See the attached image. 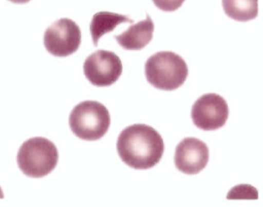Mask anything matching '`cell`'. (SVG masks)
<instances>
[{"label": "cell", "instance_id": "1", "mask_svg": "<svg viewBox=\"0 0 263 207\" xmlns=\"http://www.w3.org/2000/svg\"><path fill=\"white\" fill-rule=\"evenodd\" d=\"M117 149L122 161L128 166L146 170L159 162L164 144L160 134L153 127L138 123L127 126L121 132Z\"/></svg>", "mask_w": 263, "mask_h": 207}, {"label": "cell", "instance_id": "2", "mask_svg": "<svg viewBox=\"0 0 263 207\" xmlns=\"http://www.w3.org/2000/svg\"><path fill=\"white\" fill-rule=\"evenodd\" d=\"M144 72L147 82L154 87L173 90L183 84L189 70L186 62L179 55L163 51L156 52L147 60Z\"/></svg>", "mask_w": 263, "mask_h": 207}, {"label": "cell", "instance_id": "3", "mask_svg": "<svg viewBox=\"0 0 263 207\" xmlns=\"http://www.w3.org/2000/svg\"><path fill=\"white\" fill-rule=\"evenodd\" d=\"M58 159L54 144L42 137L25 141L20 147L16 158L20 170L31 178H41L49 174L57 166Z\"/></svg>", "mask_w": 263, "mask_h": 207}, {"label": "cell", "instance_id": "4", "mask_svg": "<svg viewBox=\"0 0 263 207\" xmlns=\"http://www.w3.org/2000/svg\"><path fill=\"white\" fill-rule=\"evenodd\" d=\"M69 126L73 133L80 139L94 141L101 138L110 124L108 109L96 101H85L77 105L70 112Z\"/></svg>", "mask_w": 263, "mask_h": 207}, {"label": "cell", "instance_id": "5", "mask_svg": "<svg viewBox=\"0 0 263 207\" xmlns=\"http://www.w3.org/2000/svg\"><path fill=\"white\" fill-rule=\"evenodd\" d=\"M43 41L46 49L51 54L67 57L79 49L81 43V30L73 20L62 18L46 29Z\"/></svg>", "mask_w": 263, "mask_h": 207}, {"label": "cell", "instance_id": "6", "mask_svg": "<svg viewBox=\"0 0 263 207\" xmlns=\"http://www.w3.org/2000/svg\"><path fill=\"white\" fill-rule=\"evenodd\" d=\"M122 64L115 52L100 49L87 57L83 64V71L90 83L98 87L114 84L122 72Z\"/></svg>", "mask_w": 263, "mask_h": 207}, {"label": "cell", "instance_id": "7", "mask_svg": "<svg viewBox=\"0 0 263 207\" xmlns=\"http://www.w3.org/2000/svg\"><path fill=\"white\" fill-rule=\"evenodd\" d=\"M229 116L228 104L224 98L215 93L199 97L192 107L191 117L195 126L203 130L222 127Z\"/></svg>", "mask_w": 263, "mask_h": 207}, {"label": "cell", "instance_id": "8", "mask_svg": "<svg viewBox=\"0 0 263 207\" xmlns=\"http://www.w3.org/2000/svg\"><path fill=\"white\" fill-rule=\"evenodd\" d=\"M209 151L206 144L199 139H183L175 149L174 162L176 168L188 174H196L207 165Z\"/></svg>", "mask_w": 263, "mask_h": 207}, {"label": "cell", "instance_id": "9", "mask_svg": "<svg viewBox=\"0 0 263 207\" xmlns=\"http://www.w3.org/2000/svg\"><path fill=\"white\" fill-rule=\"evenodd\" d=\"M154 30V24L148 14L144 20L130 26L119 35H114L117 42L125 49L140 50L152 40Z\"/></svg>", "mask_w": 263, "mask_h": 207}, {"label": "cell", "instance_id": "10", "mask_svg": "<svg viewBox=\"0 0 263 207\" xmlns=\"http://www.w3.org/2000/svg\"><path fill=\"white\" fill-rule=\"evenodd\" d=\"M122 23H133L134 21L128 15L108 11L95 13L90 24V32L95 46H98L99 39L104 34L113 31Z\"/></svg>", "mask_w": 263, "mask_h": 207}, {"label": "cell", "instance_id": "11", "mask_svg": "<svg viewBox=\"0 0 263 207\" xmlns=\"http://www.w3.org/2000/svg\"><path fill=\"white\" fill-rule=\"evenodd\" d=\"M258 0H222L223 10L230 18L247 22L258 15Z\"/></svg>", "mask_w": 263, "mask_h": 207}, {"label": "cell", "instance_id": "12", "mask_svg": "<svg viewBox=\"0 0 263 207\" xmlns=\"http://www.w3.org/2000/svg\"><path fill=\"white\" fill-rule=\"evenodd\" d=\"M159 9L167 12L175 11L180 7L185 0H152Z\"/></svg>", "mask_w": 263, "mask_h": 207}, {"label": "cell", "instance_id": "13", "mask_svg": "<svg viewBox=\"0 0 263 207\" xmlns=\"http://www.w3.org/2000/svg\"><path fill=\"white\" fill-rule=\"evenodd\" d=\"M15 4H25L29 2L30 0H8Z\"/></svg>", "mask_w": 263, "mask_h": 207}]
</instances>
